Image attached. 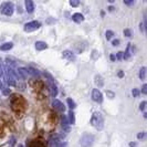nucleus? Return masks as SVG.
<instances>
[{
    "instance_id": "1",
    "label": "nucleus",
    "mask_w": 147,
    "mask_h": 147,
    "mask_svg": "<svg viewBox=\"0 0 147 147\" xmlns=\"http://www.w3.org/2000/svg\"><path fill=\"white\" fill-rule=\"evenodd\" d=\"M10 103L12 106V110L18 116H20L22 113L26 110V101L23 100V97L19 94H12Z\"/></svg>"
},
{
    "instance_id": "2",
    "label": "nucleus",
    "mask_w": 147,
    "mask_h": 147,
    "mask_svg": "<svg viewBox=\"0 0 147 147\" xmlns=\"http://www.w3.org/2000/svg\"><path fill=\"white\" fill-rule=\"evenodd\" d=\"M91 124L95 127L97 131L103 129L104 127V118L103 115L100 112H94L91 117Z\"/></svg>"
},
{
    "instance_id": "3",
    "label": "nucleus",
    "mask_w": 147,
    "mask_h": 147,
    "mask_svg": "<svg viewBox=\"0 0 147 147\" xmlns=\"http://www.w3.org/2000/svg\"><path fill=\"white\" fill-rule=\"evenodd\" d=\"M17 80H19L18 74L15 72L12 67H6V82L11 86H17Z\"/></svg>"
},
{
    "instance_id": "4",
    "label": "nucleus",
    "mask_w": 147,
    "mask_h": 147,
    "mask_svg": "<svg viewBox=\"0 0 147 147\" xmlns=\"http://www.w3.org/2000/svg\"><path fill=\"white\" fill-rule=\"evenodd\" d=\"M80 144L82 147H91L94 144V136L90 133H85L83 134L80 140Z\"/></svg>"
},
{
    "instance_id": "5",
    "label": "nucleus",
    "mask_w": 147,
    "mask_h": 147,
    "mask_svg": "<svg viewBox=\"0 0 147 147\" xmlns=\"http://www.w3.org/2000/svg\"><path fill=\"white\" fill-rule=\"evenodd\" d=\"M13 10H15V7L11 2H3L0 7L1 13L5 16H11L13 13Z\"/></svg>"
},
{
    "instance_id": "6",
    "label": "nucleus",
    "mask_w": 147,
    "mask_h": 147,
    "mask_svg": "<svg viewBox=\"0 0 147 147\" xmlns=\"http://www.w3.org/2000/svg\"><path fill=\"white\" fill-rule=\"evenodd\" d=\"M41 27V23L39 21H30L24 24V31L27 32H33Z\"/></svg>"
},
{
    "instance_id": "7",
    "label": "nucleus",
    "mask_w": 147,
    "mask_h": 147,
    "mask_svg": "<svg viewBox=\"0 0 147 147\" xmlns=\"http://www.w3.org/2000/svg\"><path fill=\"white\" fill-rule=\"evenodd\" d=\"M92 100L94 102H97V103H102L103 102V95H102V93L98 90L93 88L92 90Z\"/></svg>"
},
{
    "instance_id": "8",
    "label": "nucleus",
    "mask_w": 147,
    "mask_h": 147,
    "mask_svg": "<svg viewBox=\"0 0 147 147\" xmlns=\"http://www.w3.org/2000/svg\"><path fill=\"white\" fill-rule=\"evenodd\" d=\"M52 105H53V107H54L55 110H58L59 112H64V111H65L64 104L62 103L61 101H59V100H54L53 103H52Z\"/></svg>"
},
{
    "instance_id": "9",
    "label": "nucleus",
    "mask_w": 147,
    "mask_h": 147,
    "mask_svg": "<svg viewBox=\"0 0 147 147\" xmlns=\"http://www.w3.org/2000/svg\"><path fill=\"white\" fill-rule=\"evenodd\" d=\"M24 5H26V9L29 13H32L34 11V2L32 0H26Z\"/></svg>"
},
{
    "instance_id": "10",
    "label": "nucleus",
    "mask_w": 147,
    "mask_h": 147,
    "mask_svg": "<svg viewBox=\"0 0 147 147\" xmlns=\"http://www.w3.org/2000/svg\"><path fill=\"white\" fill-rule=\"evenodd\" d=\"M63 58L69 60V61H74L75 60V55H74V53L72 51L65 50V51H63Z\"/></svg>"
},
{
    "instance_id": "11",
    "label": "nucleus",
    "mask_w": 147,
    "mask_h": 147,
    "mask_svg": "<svg viewBox=\"0 0 147 147\" xmlns=\"http://www.w3.org/2000/svg\"><path fill=\"white\" fill-rule=\"evenodd\" d=\"M30 147H47V145L42 140H37L30 144Z\"/></svg>"
},
{
    "instance_id": "12",
    "label": "nucleus",
    "mask_w": 147,
    "mask_h": 147,
    "mask_svg": "<svg viewBox=\"0 0 147 147\" xmlns=\"http://www.w3.org/2000/svg\"><path fill=\"white\" fill-rule=\"evenodd\" d=\"M131 55H132V45H131V44H128V45H127V48H126V51L123 52V59L128 60Z\"/></svg>"
},
{
    "instance_id": "13",
    "label": "nucleus",
    "mask_w": 147,
    "mask_h": 147,
    "mask_svg": "<svg viewBox=\"0 0 147 147\" xmlns=\"http://www.w3.org/2000/svg\"><path fill=\"white\" fill-rule=\"evenodd\" d=\"M48 48V44L43 42V41H37L36 42V49L39 50V51H42V50H45Z\"/></svg>"
},
{
    "instance_id": "14",
    "label": "nucleus",
    "mask_w": 147,
    "mask_h": 147,
    "mask_svg": "<svg viewBox=\"0 0 147 147\" xmlns=\"http://www.w3.org/2000/svg\"><path fill=\"white\" fill-rule=\"evenodd\" d=\"M12 47H13V43H12V42H6V43L0 45V50H1V51H8V50H11Z\"/></svg>"
},
{
    "instance_id": "15",
    "label": "nucleus",
    "mask_w": 147,
    "mask_h": 147,
    "mask_svg": "<svg viewBox=\"0 0 147 147\" xmlns=\"http://www.w3.org/2000/svg\"><path fill=\"white\" fill-rule=\"evenodd\" d=\"M72 19H73L74 22H76V23H81L83 20H84V17L82 13H74L72 16Z\"/></svg>"
},
{
    "instance_id": "16",
    "label": "nucleus",
    "mask_w": 147,
    "mask_h": 147,
    "mask_svg": "<svg viewBox=\"0 0 147 147\" xmlns=\"http://www.w3.org/2000/svg\"><path fill=\"white\" fill-rule=\"evenodd\" d=\"M49 91H50V94L53 97L57 96V94H58V88H57V86L53 83H49Z\"/></svg>"
},
{
    "instance_id": "17",
    "label": "nucleus",
    "mask_w": 147,
    "mask_h": 147,
    "mask_svg": "<svg viewBox=\"0 0 147 147\" xmlns=\"http://www.w3.org/2000/svg\"><path fill=\"white\" fill-rule=\"evenodd\" d=\"M94 82H95V84L98 88H102L104 85V80L101 75H96L95 78H94Z\"/></svg>"
},
{
    "instance_id": "18",
    "label": "nucleus",
    "mask_w": 147,
    "mask_h": 147,
    "mask_svg": "<svg viewBox=\"0 0 147 147\" xmlns=\"http://www.w3.org/2000/svg\"><path fill=\"white\" fill-rule=\"evenodd\" d=\"M18 73H19V75H20V78H22V79H26V78L28 76L29 72H28V70H27V69L19 67V69H18ZM19 75H18V76H19Z\"/></svg>"
},
{
    "instance_id": "19",
    "label": "nucleus",
    "mask_w": 147,
    "mask_h": 147,
    "mask_svg": "<svg viewBox=\"0 0 147 147\" xmlns=\"http://www.w3.org/2000/svg\"><path fill=\"white\" fill-rule=\"evenodd\" d=\"M67 122H69V124H74V122H75V117H74V113L72 111H70L69 112V115H67Z\"/></svg>"
},
{
    "instance_id": "20",
    "label": "nucleus",
    "mask_w": 147,
    "mask_h": 147,
    "mask_svg": "<svg viewBox=\"0 0 147 147\" xmlns=\"http://www.w3.org/2000/svg\"><path fill=\"white\" fill-rule=\"evenodd\" d=\"M61 124H62V127H63L64 129H66L69 122H67V117H66L65 115H62V117H61Z\"/></svg>"
},
{
    "instance_id": "21",
    "label": "nucleus",
    "mask_w": 147,
    "mask_h": 147,
    "mask_svg": "<svg viewBox=\"0 0 147 147\" xmlns=\"http://www.w3.org/2000/svg\"><path fill=\"white\" fill-rule=\"evenodd\" d=\"M145 74H146V67H142L140 71V80H145Z\"/></svg>"
},
{
    "instance_id": "22",
    "label": "nucleus",
    "mask_w": 147,
    "mask_h": 147,
    "mask_svg": "<svg viewBox=\"0 0 147 147\" xmlns=\"http://www.w3.org/2000/svg\"><path fill=\"white\" fill-rule=\"evenodd\" d=\"M67 105H69V107L72 110V109H74V107H76V104L74 103V101L72 100V98H67Z\"/></svg>"
},
{
    "instance_id": "23",
    "label": "nucleus",
    "mask_w": 147,
    "mask_h": 147,
    "mask_svg": "<svg viewBox=\"0 0 147 147\" xmlns=\"http://www.w3.org/2000/svg\"><path fill=\"white\" fill-rule=\"evenodd\" d=\"M124 36H125V37H127V38L133 37V30L125 29V30H124Z\"/></svg>"
},
{
    "instance_id": "24",
    "label": "nucleus",
    "mask_w": 147,
    "mask_h": 147,
    "mask_svg": "<svg viewBox=\"0 0 147 147\" xmlns=\"http://www.w3.org/2000/svg\"><path fill=\"white\" fill-rule=\"evenodd\" d=\"M105 36H106V39H107V40H111V39L113 38V36H114V32H113L112 30H107L106 33H105Z\"/></svg>"
},
{
    "instance_id": "25",
    "label": "nucleus",
    "mask_w": 147,
    "mask_h": 147,
    "mask_svg": "<svg viewBox=\"0 0 147 147\" xmlns=\"http://www.w3.org/2000/svg\"><path fill=\"white\" fill-rule=\"evenodd\" d=\"M70 5H71L72 7H78V6L80 5V1H79V0H71V1H70Z\"/></svg>"
},
{
    "instance_id": "26",
    "label": "nucleus",
    "mask_w": 147,
    "mask_h": 147,
    "mask_svg": "<svg viewBox=\"0 0 147 147\" xmlns=\"http://www.w3.org/2000/svg\"><path fill=\"white\" fill-rule=\"evenodd\" d=\"M132 93H133V96H134V97H138L140 94V92L137 90V88H133Z\"/></svg>"
},
{
    "instance_id": "27",
    "label": "nucleus",
    "mask_w": 147,
    "mask_h": 147,
    "mask_svg": "<svg viewBox=\"0 0 147 147\" xmlns=\"http://www.w3.org/2000/svg\"><path fill=\"white\" fill-rule=\"evenodd\" d=\"M10 93H11V92H10V90H9L8 88H2V94H3V95H9Z\"/></svg>"
},
{
    "instance_id": "28",
    "label": "nucleus",
    "mask_w": 147,
    "mask_h": 147,
    "mask_svg": "<svg viewBox=\"0 0 147 147\" xmlns=\"http://www.w3.org/2000/svg\"><path fill=\"white\" fill-rule=\"evenodd\" d=\"M145 107H146V102H145V101H143V102L140 103V111H144V110H145Z\"/></svg>"
},
{
    "instance_id": "29",
    "label": "nucleus",
    "mask_w": 147,
    "mask_h": 147,
    "mask_svg": "<svg viewBox=\"0 0 147 147\" xmlns=\"http://www.w3.org/2000/svg\"><path fill=\"white\" fill-rule=\"evenodd\" d=\"M142 93H143V94H146L147 93V84H144V85L142 86Z\"/></svg>"
},
{
    "instance_id": "30",
    "label": "nucleus",
    "mask_w": 147,
    "mask_h": 147,
    "mask_svg": "<svg viewBox=\"0 0 147 147\" xmlns=\"http://www.w3.org/2000/svg\"><path fill=\"white\" fill-rule=\"evenodd\" d=\"M116 59H118V60H121V59H123V52H117V54H116V57H115Z\"/></svg>"
},
{
    "instance_id": "31",
    "label": "nucleus",
    "mask_w": 147,
    "mask_h": 147,
    "mask_svg": "<svg viewBox=\"0 0 147 147\" xmlns=\"http://www.w3.org/2000/svg\"><path fill=\"white\" fill-rule=\"evenodd\" d=\"M144 136H145V132H140V134H137V138H138V140L144 138Z\"/></svg>"
},
{
    "instance_id": "32",
    "label": "nucleus",
    "mask_w": 147,
    "mask_h": 147,
    "mask_svg": "<svg viewBox=\"0 0 147 147\" xmlns=\"http://www.w3.org/2000/svg\"><path fill=\"white\" fill-rule=\"evenodd\" d=\"M112 44H113L114 47H117L118 44H119V41H118L117 39H115V40H113V42H112Z\"/></svg>"
},
{
    "instance_id": "33",
    "label": "nucleus",
    "mask_w": 147,
    "mask_h": 147,
    "mask_svg": "<svg viewBox=\"0 0 147 147\" xmlns=\"http://www.w3.org/2000/svg\"><path fill=\"white\" fill-rule=\"evenodd\" d=\"M106 94H107V95L110 96L111 98H113V97H114V95H115V94H114V93H113V92H112V93H111L110 91H107V92H106Z\"/></svg>"
},
{
    "instance_id": "34",
    "label": "nucleus",
    "mask_w": 147,
    "mask_h": 147,
    "mask_svg": "<svg viewBox=\"0 0 147 147\" xmlns=\"http://www.w3.org/2000/svg\"><path fill=\"white\" fill-rule=\"evenodd\" d=\"M117 75H118V78H123V76H124V72H123V71H119L117 73Z\"/></svg>"
},
{
    "instance_id": "35",
    "label": "nucleus",
    "mask_w": 147,
    "mask_h": 147,
    "mask_svg": "<svg viewBox=\"0 0 147 147\" xmlns=\"http://www.w3.org/2000/svg\"><path fill=\"white\" fill-rule=\"evenodd\" d=\"M125 3L126 5H133L134 2H133V1H127V0H125Z\"/></svg>"
},
{
    "instance_id": "36",
    "label": "nucleus",
    "mask_w": 147,
    "mask_h": 147,
    "mask_svg": "<svg viewBox=\"0 0 147 147\" xmlns=\"http://www.w3.org/2000/svg\"><path fill=\"white\" fill-rule=\"evenodd\" d=\"M111 60H112V61H115V60H116V58H115V55H112V54H111Z\"/></svg>"
},
{
    "instance_id": "37",
    "label": "nucleus",
    "mask_w": 147,
    "mask_h": 147,
    "mask_svg": "<svg viewBox=\"0 0 147 147\" xmlns=\"http://www.w3.org/2000/svg\"><path fill=\"white\" fill-rule=\"evenodd\" d=\"M3 74V70H2V67H1V65H0V76Z\"/></svg>"
},
{
    "instance_id": "38",
    "label": "nucleus",
    "mask_w": 147,
    "mask_h": 147,
    "mask_svg": "<svg viewBox=\"0 0 147 147\" xmlns=\"http://www.w3.org/2000/svg\"><path fill=\"white\" fill-rule=\"evenodd\" d=\"M131 147H136V145H135V144H133V143H132V144H131Z\"/></svg>"
},
{
    "instance_id": "39",
    "label": "nucleus",
    "mask_w": 147,
    "mask_h": 147,
    "mask_svg": "<svg viewBox=\"0 0 147 147\" xmlns=\"http://www.w3.org/2000/svg\"><path fill=\"white\" fill-rule=\"evenodd\" d=\"M2 88V84H1V81H0V88Z\"/></svg>"
},
{
    "instance_id": "40",
    "label": "nucleus",
    "mask_w": 147,
    "mask_h": 147,
    "mask_svg": "<svg viewBox=\"0 0 147 147\" xmlns=\"http://www.w3.org/2000/svg\"><path fill=\"white\" fill-rule=\"evenodd\" d=\"M18 147H23V145H19Z\"/></svg>"
}]
</instances>
